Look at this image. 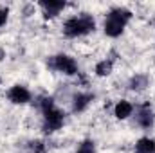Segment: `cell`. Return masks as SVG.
<instances>
[{
    "instance_id": "cell-1",
    "label": "cell",
    "mask_w": 155,
    "mask_h": 153,
    "mask_svg": "<svg viewBox=\"0 0 155 153\" xmlns=\"http://www.w3.org/2000/svg\"><path fill=\"white\" fill-rule=\"evenodd\" d=\"M132 16H134V13H132L130 9H126V7H121V5L112 7V9L107 13V16H105L103 33H105L108 38H119V36L124 33L126 25L130 24Z\"/></svg>"
},
{
    "instance_id": "cell-14",
    "label": "cell",
    "mask_w": 155,
    "mask_h": 153,
    "mask_svg": "<svg viewBox=\"0 0 155 153\" xmlns=\"http://www.w3.org/2000/svg\"><path fill=\"white\" fill-rule=\"evenodd\" d=\"M7 20H9V9L0 5V29L7 24Z\"/></svg>"
},
{
    "instance_id": "cell-15",
    "label": "cell",
    "mask_w": 155,
    "mask_h": 153,
    "mask_svg": "<svg viewBox=\"0 0 155 153\" xmlns=\"http://www.w3.org/2000/svg\"><path fill=\"white\" fill-rule=\"evenodd\" d=\"M29 148H31V151L33 153H43L45 151V144H43L41 141H33Z\"/></svg>"
},
{
    "instance_id": "cell-2",
    "label": "cell",
    "mask_w": 155,
    "mask_h": 153,
    "mask_svg": "<svg viewBox=\"0 0 155 153\" xmlns=\"http://www.w3.org/2000/svg\"><path fill=\"white\" fill-rule=\"evenodd\" d=\"M96 31V20L88 13L72 15L63 22V34L67 38H81Z\"/></svg>"
},
{
    "instance_id": "cell-11",
    "label": "cell",
    "mask_w": 155,
    "mask_h": 153,
    "mask_svg": "<svg viewBox=\"0 0 155 153\" xmlns=\"http://www.w3.org/2000/svg\"><path fill=\"white\" fill-rule=\"evenodd\" d=\"M112 70H114V58H105V60L97 61L96 67H94V74H96L97 77L110 76Z\"/></svg>"
},
{
    "instance_id": "cell-3",
    "label": "cell",
    "mask_w": 155,
    "mask_h": 153,
    "mask_svg": "<svg viewBox=\"0 0 155 153\" xmlns=\"http://www.w3.org/2000/svg\"><path fill=\"white\" fill-rule=\"evenodd\" d=\"M47 67L54 72H60V74H65V76H76L79 72V67H78L76 60L69 54H54L47 60Z\"/></svg>"
},
{
    "instance_id": "cell-4",
    "label": "cell",
    "mask_w": 155,
    "mask_h": 153,
    "mask_svg": "<svg viewBox=\"0 0 155 153\" xmlns=\"http://www.w3.org/2000/svg\"><path fill=\"white\" fill-rule=\"evenodd\" d=\"M65 124V114L58 106H51L41 112V132L45 135H51L58 130H61Z\"/></svg>"
},
{
    "instance_id": "cell-7",
    "label": "cell",
    "mask_w": 155,
    "mask_h": 153,
    "mask_svg": "<svg viewBox=\"0 0 155 153\" xmlns=\"http://www.w3.org/2000/svg\"><path fill=\"white\" fill-rule=\"evenodd\" d=\"M38 7L43 15V18L51 20V18H56L65 7H67V2H61V0H41L38 2Z\"/></svg>"
},
{
    "instance_id": "cell-8",
    "label": "cell",
    "mask_w": 155,
    "mask_h": 153,
    "mask_svg": "<svg viewBox=\"0 0 155 153\" xmlns=\"http://www.w3.org/2000/svg\"><path fill=\"white\" fill-rule=\"evenodd\" d=\"M92 101H94V94H90V92H76L72 96V99H71L72 114H83L90 106Z\"/></svg>"
},
{
    "instance_id": "cell-16",
    "label": "cell",
    "mask_w": 155,
    "mask_h": 153,
    "mask_svg": "<svg viewBox=\"0 0 155 153\" xmlns=\"http://www.w3.org/2000/svg\"><path fill=\"white\" fill-rule=\"evenodd\" d=\"M2 58H4V50L0 49V61H2Z\"/></svg>"
},
{
    "instance_id": "cell-6",
    "label": "cell",
    "mask_w": 155,
    "mask_h": 153,
    "mask_svg": "<svg viewBox=\"0 0 155 153\" xmlns=\"http://www.w3.org/2000/svg\"><path fill=\"white\" fill-rule=\"evenodd\" d=\"M7 101L13 105H27L33 101V94L25 85H13L7 90Z\"/></svg>"
},
{
    "instance_id": "cell-12",
    "label": "cell",
    "mask_w": 155,
    "mask_h": 153,
    "mask_svg": "<svg viewBox=\"0 0 155 153\" xmlns=\"http://www.w3.org/2000/svg\"><path fill=\"white\" fill-rule=\"evenodd\" d=\"M134 153H155V139L152 137H141L135 141Z\"/></svg>"
},
{
    "instance_id": "cell-5",
    "label": "cell",
    "mask_w": 155,
    "mask_h": 153,
    "mask_svg": "<svg viewBox=\"0 0 155 153\" xmlns=\"http://www.w3.org/2000/svg\"><path fill=\"white\" fill-rule=\"evenodd\" d=\"M134 114H135L134 115V117H135V124H137L139 128H143V130H152V128H153L155 114H153V110H152V106H150L148 103L137 106Z\"/></svg>"
},
{
    "instance_id": "cell-9",
    "label": "cell",
    "mask_w": 155,
    "mask_h": 153,
    "mask_svg": "<svg viewBox=\"0 0 155 153\" xmlns=\"http://www.w3.org/2000/svg\"><path fill=\"white\" fill-rule=\"evenodd\" d=\"M134 112H135V105L132 101H128V99H121L114 105V117L119 119V121L130 119L134 115Z\"/></svg>"
},
{
    "instance_id": "cell-13",
    "label": "cell",
    "mask_w": 155,
    "mask_h": 153,
    "mask_svg": "<svg viewBox=\"0 0 155 153\" xmlns=\"http://www.w3.org/2000/svg\"><path fill=\"white\" fill-rule=\"evenodd\" d=\"M76 153H97V150H96V142H94L92 139H85V141H81V142L78 144Z\"/></svg>"
},
{
    "instance_id": "cell-10",
    "label": "cell",
    "mask_w": 155,
    "mask_h": 153,
    "mask_svg": "<svg viewBox=\"0 0 155 153\" xmlns=\"http://www.w3.org/2000/svg\"><path fill=\"white\" fill-rule=\"evenodd\" d=\"M148 85H150L148 74H134L128 79V90H132V92H143Z\"/></svg>"
}]
</instances>
